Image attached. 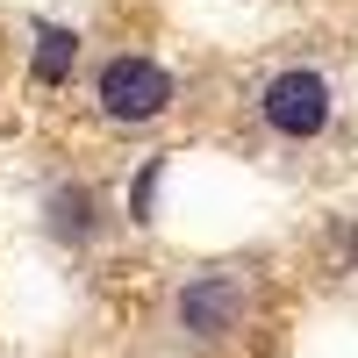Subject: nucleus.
Here are the masks:
<instances>
[{
    "label": "nucleus",
    "instance_id": "nucleus-1",
    "mask_svg": "<svg viewBox=\"0 0 358 358\" xmlns=\"http://www.w3.org/2000/svg\"><path fill=\"white\" fill-rule=\"evenodd\" d=\"M94 101L108 122H158V115L179 101V79L158 65V57H143V50H122V57H108L101 79H94Z\"/></svg>",
    "mask_w": 358,
    "mask_h": 358
},
{
    "label": "nucleus",
    "instance_id": "nucleus-2",
    "mask_svg": "<svg viewBox=\"0 0 358 358\" xmlns=\"http://www.w3.org/2000/svg\"><path fill=\"white\" fill-rule=\"evenodd\" d=\"M258 115H265V129L287 136V143H308L330 129V115H337V94H330V79H322L315 65H287L265 79V94H258Z\"/></svg>",
    "mask_w": 358,
    "mask_h": 358
},
{
    "label": "nucleus",
    "instance_id": "nucleus-3",
    "mask_svg": "<svg viewBox=\"0 0 358 358\" xmlns=\"http://www.w3.org/2000/svg\"><path fill=\"white\" fill-rule=\"evenodd\" d=\"M244 308H251L244 273H194L187 287H179V301H172L179 330H187L194 344H222L236 322H244Z\"/></svg>",
    "mask_w": 358,
    "mask_h": 358
},
{
    "label": "nucleus",
    "instance_id": "nucleus-4",
    "mask_svg": "<svg viewBox=\"0 0 358 358\" xmlns=\"http://www.w3.org/2000/svg\"><path fill=\"white\" fill-rule=\"evenodd\" d=\"M43 229H50V244H94L101 236V194L86 187V179H57V187L43 194Z\"/></svg>",
    "mask_w": 358,
    "mask_h": 358
},
{
    "label": "nucleus",
    "instance_id": "nucleus-5",
    "mask_svg": "<svg viewBox=\"0 0 358 358\" xmlns=\"http://www.w3.org/2000/svg\"><path fill=\"white\" fill-rule=\"evenodd\" d=\"M79 65V29L65 22H36V50H29V86L36 94H50V86H65Z\"/></svg>",
    "mask_w": 358,
    "mask_h": 358
},
{
    "label": "nucleus",
    "instance_id": "nucleus-6",
    "mask_svg": "<svg viewBox=\"0 0 358 358\" xmlns=\"http://www.w3.org/2000/svg\"><path fill=\"white\" fill-rule=\"evenodd\" d=\"M158 179H165V158H143V172L129 179V222H151V208H158Z\"/></svg>",
    "mask_w": 358,
    "mask_h": 358
},
{
    "label": "nucleus",
    "instance_id": "nucleus-7",
    "mask_svg": "<svg viewBox=\"0 0 358 358\" xmlns=\"http://www.w3.org/2000/svg\"><path fill=\"white\" fill-rule=\"evenodd\" d=\"M344 258H351V273H358V229H344Z\"/></svg>",
    "mask_w": 358,
    "mask_h": 358
}]
</instances>
